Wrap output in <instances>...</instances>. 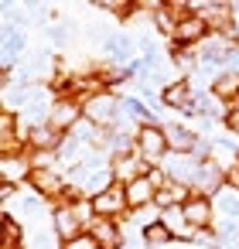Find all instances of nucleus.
<instances>
[{"label":"nucleus","mask_w":239,"mask_h":249,"mask_svg":"<svg viewBox=\"0 0 239 249\" xmlns=\"http://www.w3.org/2000/svg\"><path fill=\"white\" fill-rule=\"evenodd\" d=\"M208 35V24H205V18L202 14H195V18H188L184 24H178V31H174V38L181 41V45H195V41H202Z\"/></svg>","instance_id":"obj_16"},{"label":"nucleus","mask_w":239,"mask_h":249,"mask_svg":"<svg viewBox=\"0 0 239 249\" xmlns=\"http://www.w3.org/2000/svg\"><path fill=\"white\" fill-rule=\"evenodd\" d=\"M55 232L69 242V239H75V235H82V222L75 218V212H72V205H62V208H55Z\"/></svg>","instance_id":"obj_15"},{"label":"nucleus","mask_w":239,"mask_h":249,"mask_svg":"<svg viewBox=\"0 0 239 249\" xmlns=\"http://www.w3.org/2000/svg\"><path fill=\"white\" fill-rule=\"evenodd\" d=\"M116 181H113V171H92L89 174V181H86V191H92V195H103L106 188H113Z\"/></svg>","instance_id":"obj_25"},{"label":"nucleus","mask_w":239,"mask_h":249,"mask_svg":"<svg viewBox=\"0 0 239 249\" xmlns=\"http://www.w3.org/2000/svg\"><path fill=\"white\" fill-rule=\"evenodd\" d=\"M191 195H188V184H181V181H167L164 188H157V198H154V205L161 208V212H167V208H178V205H184Z\"/></svg>","instance_id":"obj_10"},{"label":"nucleus","mask_w":239,"mask_h":249,"mask_svg":"<svg viewBox=\"0 0 239 249\" xmlns=\"http://www.w3.org/2000/svg\"><path fill=\"white\" fill-rule=\"evenodd\" d=\"M174 62H178L181 69H195V65H198V55H195L191 48H178V55H174Z\"/></svg>","instance_id":"obj_30"},{"label":"nucleus","mask_w":239,"mask_h":249,"mask_svg":"<svg viewBox=\"0 0 239 249\" xmlns=\"http://www.w3.org/2000/svg\"><path fill=\"white\" fill-rule=\"evenodd\" d=\"M75 116H79V106L72 103V99H62V103H55L52 106V116H48V126L52 130H72L75 126Z\"/></svg>","instance_id":"obj_12"},{"label":"nucleus","mask_w":239,"mask_h":249,"mask_svg":"<svg viewBox=\"0 0 239 249\" xmlns=\"http://www.w3.org/2000/svg\"><path fill=\"white\" fill-rule=\"evenodd\" d=\"M92 201V212L99 215V218H116V215H123L127 208H130V201H127V188L116 181L113 188H106L103 195H92L89 198Z\"/></svg>","instance_id":"obj_2"},{"label":"nucleus","mask_w":239,"mask_h":249,"mask_svg":"<svg viewBox=\"0 0 239 249\" xmlns=\"http://www.w3.org/2000/svg\"><path fill=\"white\" fill-rule=\"evenodd\" d=\"M161 103H164V106H174V109L191 106V86H188V82H171V86H164Z\"/></svg>","instance_id":"obj_18"},{"label":"nucleus","mask_w":239,"mask_h":249,"mask_svg":"<svg viewBox=\"0 0 239 249\" xmlns=\"http://www.w3.org/2000/svg\"><path fill=\"white\" fill-rule=\"evenodd\" d=\"M28 143H31V147H38V150H48V147H55V143H58V130H52L48 123H38V126H31V130H28Z\"/></svg>","instance_id":"obj_19"},{"label":"nucleus","mask_w":239,"mask_h":249,"mask_svg":"<svg viewBox=\"0 0 239 249\" xmlns=\"http://www.w3.org/2000/svg\"><path fill=\"white\" fill-rule=\"evenodd\" d=\"M236 24H239V11H236Z\"/></svg>","instance_id":"obj_36"},{"label":"nucleus","mask_w":239,"mask_h":249,"mask_svg":"<svg viewBox=\"0 0 239 249\" xmlns=\"http://www.w3.org/2000/svg\"><path fill=\"white\" fill-rule=\"evenodd\" d=\"M174 239V232L164 225V222H154V225H144V242L150 246V249H161V246H167Z\"/></svg>","instance_id":"obj_22"},{"label":"nucleus","mask_w":239,"mask_h":249,"mask_svg":"<svg viewBox=\"0 0 239 249\" xmlns=\"http://www.w3.org/2000/svg\"><path fill=\"white\" fill-rule=\"evenodd\" d=\"M181 212H184V222L191 225V232H205V229L212 225V201L202 198V195H191V198L181 205Z\"/></svg>","instance_id":"obj_5"},{"label":"nucleus","mask_w":239,"mask_h":249,"mask_svg":"<svg viewBox=\"0 0 239 249\" xmlns=\"http://www.w3.org/2000/svg\"><path fill=\"white\" fill-rule=\"evenodd\" d=\"M18 201H21V208H24V215H31V212H38V201H35L31 195H21Z\"/></svg>","instance_id":"obj_32"},{"label":"nucleus","mask_w":239,"mask_h":249,"mask_svg":"<svg viewBox=\"0 0 239 249\" xmlns=\"http://www.w3.org/2000/svg\"><path fill=\"white\" fill-rule=\"evenodd\" d=\"M62 249H103V246L96 242V235H92V232H82V235H75V239L62 242Z\"/></svg>","instance_id":"obj_27"},{"label":"nucleus","mask_w":239,"mask_h":249,"mask_svg":"<svg viewBox=\"0 0 239 249\" xmlns=\"http://www.w3.org/2000/svg\"><path fill=\"white\" fill-rule=\"evenodd\" d=\"M164 137H167V150H171V154H191L195 143H198L195 133L184 130L181 123H167V126H164Z\"/></svg>","instance_id":"obj_9"},{"label":"nucleus","mask_w":239,"mask_h":249,"mask_svg":"<svg viewBox=\"0 0 239 249\" xmlns=\"http://www.w3.org/2000/svg\"><path fill=\"white\" fill-rule=\"evenodd\" d=\"M24 246V232L18 225L14 215H4V242H0V249H21Z\"/></svg>","instance_id":"obj_23"},{"label":"nucleus","mask_w":239,"mask_h":249,"mask_svg":"<svg viewBox=\"0 0 239 249\" xmlns=\"http://www.w3.org/2000/svg\"><path fill=\"white\" fill-rule=\"evenodd\" d=\"M219 205H222V212H225L229 218H239V191L222 195V198H219Z\"/></svg>","instance_id":"obj_29"},{"label":"nucleus","mask_w":239,"mask_h":249,"mask_svg":"<svg viewBox=\"0 0 239 249\" xmlns=\"http://www.w3.org/2000/svg\"><path fill=\"white\" fill-rule=\"evenodd\" d=\"M222 181H225V171H222V164L219 160H202V167H198V178H195V191L205 198V195H212V191H219L222 188Z\"/></svg>","instance_id":"obj_7"},{"label":"nucleus","mask_w":239,"mask_h":249,"mask_svg":"<svg viewBox=\"0 0 239 249\" xmlns=\"http://www.w3.org/2000/svg\"><path fill=\"white\" fill-rule=\"evenodd\" d=\"M52 41H55V45H65V41H69V31H65V28H52Z\"/></svg>","instance_id":"obj_34"},{"label":"nucleus","mask_w":239,"mask_h":249,"mask_svg":"<svg viewBox=\"0 0 239 249\" xmlns=\"http://www.w3.org/2000/svg\"><path fill=\"white\" fill-rule=\"evenodd\" d=\"M236 235H239V222L236 218H225L222 222V239H236Z\"/></svg>","instance_id":"obj_31"},{"label":"nucleus","mask_w":239,"mask_h":249,"mask_svg":"<svg viewBox=\"0 0 239 249\" xmlns=\"http://www.w3.org/2000/svg\"><path fill=\"white\" fill-rule=\"evenodd\" d=\"M225 126H229L232 133H239V96L225 99Z\"/></svg>","instance_id":"obj_28"},{"label":"nucleus","mask_w":239,"mask_h":249,"mask_svg":"<svg viewBox=\"0 0 239 249\" xmlns=\"http://www.w3.org/2000/svg\"><path fill=\"white\" fill-rule=\"evenodd\" d=\"M161 164H164L167 178H171V181H181V184H195L198 167H202V164H198L191 154H167Z\"/></svg>","instance_id":"obj_4"},{"label":"nucleus","mask_w":239,"mask_h":249,"mask_svg":"<svg viewBox=\"0 0 239 249\" xmlns=\"http://www.w3.org/2000/svg\"><path fill=\"white\" fill-rule=\"evenodd\" d=\"M86 232H92L103 249H116V246H120V225H113V218H99V215H96Z\"/></svg>","instance_id":"obj_13"},{"label":"nucleus","mask_w":239,"mask_h":249,"mask_svg":"<svg viewBox=\"0 0 239 249\" xmlns=\"http://www.w3.org/2000/svg\"><path fill=\"white\" fill-rule=\"evenodd\" d=\"M164 11H167V18L174 24H184L188 18H195L191 14V4H184V0H171V4H164Z\"/></svg>","instance_id":"obj_26"},{"label":"nucleus","mask_w":239,"mask_h":249,"mask_svg":"<svg viewBox=\"0 0 239 249\" xmlns=\"http://www.w3.org/2000/svg\"><path fill=\"white\" fill-rule=\"evenodd\" d=\"M0 198H4V201H11V198H18V191H14V184H0Z\"/></svg>","instance_id":"obj_35"},{"label":"nucleus","mask_w":239,"mask_h":249,"mask_svg":"<svg viewBox=\"0 0 239 249\" xmlns=\"http://www.w3.org/2000/svg\"><path fill=\"white\" fill-rule=\"evenodd\" d=\"M24 45H28V38L18 31V28H4V72H11V62H14V55L18 52H24Z\"/></svg>","instance_id":"obj_17"},{"label":"nucleus","mask_w":239,"mask_h":249,"mask_svg":"<svg viewBox=\"0 0 239 249\" xmlns=\"http://www.w3.org/2000/svg\"><path fill=\"white\" fill-rule=\"evenodd\" d=\"M28 181H31V188H35L38 195H62V178H58L52 167H35Z\"/></svg>","instance_id":"obj_14"},{"label":"nucleus","mask_w":239,"mask_h":249,"mask_svg":"<svg viewBox=\"0 0 239 249\" xmlns=\"http://www.w3.org/2000/svg\"><path fill=\"white\" fill-rule=\"evenodd\" d=\"M137 154L144 160H164L167 157V137H164V130L154 126V123L140 126V133H137Z\"/></svg>","instance_id":"obj_3"},{"label":"nucleus","mask_w":239,"mask_h":249,"mask_svg":"<svg viewBox=\"0 0 239 249\" xmlns=\"http://www.w3.org/2000/svg\"><path fill=\"white\" fill-rule=\"evenodd\" d=\"M212 89H215V96H222V99L239 96V72H222V75H215Z\"/></svg>","instance_id":"obj_24"},{"label":"nucleus","mask_w":239,"mask_h":249,"mask_svg":"<svg viewBox=\"0 0 239 249\" xmlns=\"http://www.w3.org/2000/svg\"><path fill=\"white\" fill-rule=\"evenodd\" d=\"M31 164L24 154H14V157H0V178H4V184H14L21 178H31Z\"/></svg>","instance_id":"obj_11"},{"label":"nucleus","mask_w":239,"mask_h":249,"mask_svg":"<svg viewBox=\"0 0 239 249\" xmlns=\"http://www.w3.org/2000/svg\"><path fill=\"white\" fill-rule=\"evenodd\" d=\"M123 188H127L130 208H147V205H154V198H157V184H154L150 174H147V178H137V181H130V184H123Z\"/></svg>","instance_id":"obj_8"},{"label":"nucleus","mask_w":239,"mask_h":249,"mask_svg":"<svg viewBox=\"0 0 239 249\" xmlns=\"http://www.w3.org/2000/svg\"><path fill=\"white\" fill-rule=\"evenodd\" d=\"M147 160L140 157V154H116L113 157V178H120L123 184H130V181H137V178H147Z\"/></svg>","instance_id":"obj_6"},{"label":"nucleus","mask_w":239,"mask_h":249,"mask_svg":"<svg viewBox=\"0 0 239 249\" xmlns=\"http://www.w3.org/2000/svg\"><path fill=\"white\" fill-rule=\"evenodd\" d=\"M161 222H164V225H167V229H171L178 239H191V225L184 222V212H181V205H178V208H167V212L161 215Z\"/></svg>","instance_id":"obj_21"},{"label":"nucleus","mask_w":239,"mask_h":249,"mask_svg":"<svg viewBox=\"0 0 239 249\" xmlns=\"http://www.w3.org/2000/svg\"><path fill=\"white\" fill-rule=\"evenodd\" d=\"M225 181L232 184V191H239V164H232V167L225 171Z\"/></svg>","instance_id":"obj_33"},{"label":"nucleus","mask_w":239,"mask_h":249,"mask_svg":"<svg viewBox=\"0 0 239 249\" xmlns=\"http://www.w3.org/2000/svg\"><path fill=\"white\" fill-rule=\"evenodd\" d=\"M120 113V99L110 96V92H92L86 103H82V116L92 123V126H110Z\"/></svg>","instance_id":"obj_1"},{"label":"nucleus","mask_w":239,"mask_h":249,"mask_svg":"<svg viewBox=\"0 0 239 249\" xmlns=\"http://www.w3.org/2000/svg\"><path fill=\"white\" fill-rule=\"evenodd\" d=\"M116 120H123V123H140V120H150V113H147V106H144L140 99H120Z\"/></svg>","instance_id":"obj_20"}]
</instances>
